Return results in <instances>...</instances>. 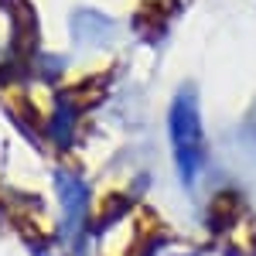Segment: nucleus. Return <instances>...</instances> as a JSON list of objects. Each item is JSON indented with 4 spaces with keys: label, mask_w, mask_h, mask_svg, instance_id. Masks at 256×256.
I'll return each mask as SVG.
<instances>
[{
    "label": "nucleus",
    "mask_w": 256,
    "mask_h": 256,
    "mask_svg": "<svg viewBox=\"0 0 256 256\" xmlns=\"http://www.w3.org/2000/svg\"><path fill=\"white\" fill-rule=\"evenodd\" d=\"M174 144H178L181 174L195 178V168H198V160H202V134H198V123H195L192 113H188L184 120H181V113H178V120H174Z\"/></svg>",
    "instance_id": "f257e3e1"
}]
</instances>
